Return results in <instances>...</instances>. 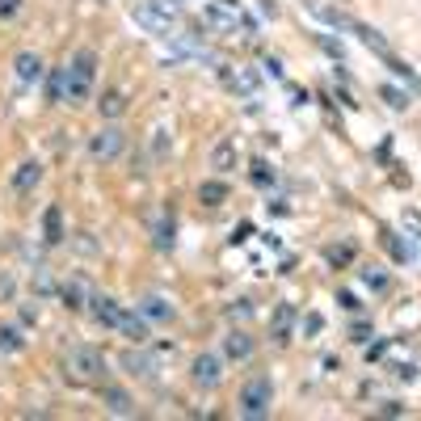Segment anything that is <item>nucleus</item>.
<instances>
[{"label":"nucleus","mask_w":421,"mask_h":421,"mask_svg":"<svg viewBox=\"0 0 421 421\" xmlns=\"http://www.w3.org/2000/svg\"><path fill=\"white\" fill-rule=\"evenodd\" d=\"M21 350H26L21 329H13V325H0V354H21Z\"/></svg>","instance_id":"22"},{"label":"nucleus","mask_w":421,"mask_h":421,"mask_svg":"<svg viewBox=\"0 0 421 421\" xmlns=\"http://www.w3.org/2000/svg\"><path fill=\"white\" fill-rule=\"evenodd\" d=\"M118 366H127V371H131L135 379H147V384L161 379V362H156L147 350H127V354L118 358Z\"/></svg>","instance_id":"7"},{"label":"nucleus","mask_w":421,"mask_h":421,"mask_svg":"<svg viewBox=\"0 0 421 421\" xmlns=\"http://www.w3.org/2000/svg\"><path fill=\"white\" fill-rule=\"evenodd\" d=\"M34 291H38V295H55L60 287H55V278H51L46 270H38V274H34Z\"/></svg>","instance_id":"32"},{"label":"nucleus","mask_w":421,"mask_h":421,"mask_svg":"<svg viewBox=\"0 0 421 421\" xmlns=\"http://www.w3.org/2000/svg\"><path fill=\"white\" fill-rule=\"evenodd\" d=\"M220 76H224V80H228L232 89H240V93H253V89H257V72H249V68H244V72H232V68H220Z\"/></svg>","instance_id":"24"},{"label":"nucleus","mask_w":421,"mask_h":421,"mask_svg":"<svg viewBox=\"0 0 421 421\" xmlns=\"http://www.w3.org/2000/svg\"><path fill=\"white\" fill-rule=\"evenodd\" d=\"M316 42H321L325 51H329V55H337V60H346V46L333 38V34H316Z\"/></svg>","instance_id":"33"},{"label":"nucleus","mask_w":421,"mask_h":421,"mask_svg":"<svg viewBox=\"0 0 421 421\" xmlns=\"http://www.w3.org/2000/svg\"><path fill=\"white\" fill-rule=\"evenodd\" d=\"M270 404H274V384L266 375H257L240 388V417L261 421V417H270Z\"/></svg>","instance_id":"4"},{"label":"nucleus","mask_w":421,"mask_h":421,"mask_svg":"<svg viewBox=\"0 0 421 421\" xmlns=\"http://www.w3.org/2000/svg\"><path fill=\"white\" fill-rule=\"evenodd\" d=\"M303 13L316 17L321 26H333V30H354V17L341 13V9H333V5H325V0H303Z\"/></svg>","instance_id":"8"},{"label":"nucleus","mask_w":421,"mask_h":421,"mask_svg":"<svg viewBox=\"0 0 421 421\" xmlns=\"http://www.w3.org/2000/svg\"><path fill=\"white\" fill-rule=\"evenodd\" d=\"M93 76H97V55H93V51H76L72 64H68V89H64V101H68V105L89 101V93H93Z\"/></svg>","instance_id":"1"},{"label":"nucleus","mask_w":421,"mask_h":421,"mask_svg":"<svg viewBox=\"0 0 421 421\" xmlns=\"http://www.w3.org/2000/svg\"><path fill=\"white\" fill-rule=\"evenodd\" d=\"M366 337H371V329H366V325H354V329H350V341H354V346H366Z\"/></svg>","instance_id":"40"},{"label":"nucleus","mask_w":421,"mask_h":421,"mask_svg":"<svg viewBox=\"0 0 421 421\" xmlns=\"http://www.w3.org/2000/svg\"><path fill=\"white\" fill-rule=\"evenodd\" d=\"M131 17H135L147 34H156V38H169V34H173V26H177V9H173V0H143V5H135V9H131Z\"/></svg>","instance_id":"2"},{"label":"nucleus","mask_w":421,"mask_h":421,"mask_svg":"<svg viewBox=\"0 0 421 421\" xmlns=\"http://www.w3.org/2000/svg\"><path fill=\"white\" fill-rule=\"evenodd\" d=\"M379 97L392 105V110H409V93H400L396 84H384V89H379Z\"/></svg>","instance_id":"31"},{"label":"nucleus","mask_w":421,"mask_h":421,"mask_svg":"<svg viewBox=\"0 0 421 421\" xmlns=\"http://www.w3.org/2000/svg\"><path fill=\"white\" fill-rule=\"evenodd\" d=\"M244 236H253V224H240V228H236V236H232V244H240Z\"/></svg>","instance_id":"44"},{"label":"nucleus","mask_w":421,"mask_h":421,"mask_svg":"<svg viewBox=\"0 0 421 421\" xmlns=\"http://www.w3.org/2000/svg\"><path fill=\"white\" fill-rule=\"evenodd\" d=\"M388 68H392L400 80H413V89H421V80H417V72H413L409 64H400V60H388Z\"/></svg>","instance_id":"35"},{"label":"nucleus","mask_w":421,"mask_h":421,"mask_svg":"<svg viewBox=\"0 0 421 421\" xmlns=\"http://www.w3.org/2000/svg\"><path fill=\"white\" fill-rule=\"evenodd\" d=\"M139 316H147V321H173L177 316V307L165 299V295H147V299H139V307H135Z\"/></svg>","instance_id":"11"},{"label":"nucleus","mask_w":421,"mask_h":421,"mask_svg":"<svg viewBox=\"0 0 421 421\" xmlns=\"http://www.w3.org/2000/svg\"><path fill=\"white\" fill-rule=\"evenodd\" d=\"M105 413H114V417H135V400H131L123 388H105Z\"/></svg>","instance_id":"15"},{"label":"nucleus","mask_w":421,"mask_h":421,"mask_svg":"<svg viewBox=\"0 0 421 421\" xmlns=\"http://www.w3.org/2000/svg\"><path fill=\"white\" fill-rule=\"evenodd\" d=\"M266 72H270V76H278V80H283V60H266Z\"/></svg>","instance_id":"43"},{"label":"nucleus","mask_w":421,"mask_h":421,"mask_svg":"<svg viewBox=\"0 0 421 421\" xmlns=\"http://www.w3.org/2000/svg\"><path fill=\"white\" fill-rule=\"evenodd\" d=\"M152 147H156V156H165V152H169V135L156 131V143H152Z\"/></svg>","instance_id":"42"},{"label":"nucleus","mask_w":421,"mask_h":421,"mask_svg":"<svg viewBox=\"0 0 421 421\" xmlns=\"http://www.w3.org/2000/svg\"><path fill=\"white\" fill-rule=\"evenodd\" d=\"M206 21H210V30H236L240 0H210V5H206Z\"/></svg>","instance_id":"9"},{"label":"nucleus","mask_w":421,"mask_h":421,"mask_svg":"<svg viewBox=\"0 0 421 421\" xmlns=\"http://www.w3.org/2000/svg\"><path fill=\"white\" fill-rule=\"evenodd\" d=\"M64 371H68V379L97 384V379H105V358L97 350H89V346H72L64 354Z\"/></svg>","instance_id":"3"},{"label":"nucleus","mask_w":421,"mask_h":421,"mask_svg":"<svg viewBox=\"0 0 421 421\" xmlns=\"http://www.w3.org/2000/svg\"><path fill=\"white\" fill-rule=\"evenodd\" d=\"M38 177H42V165H38V161H26V165L13 173V190H17V194H26V190H34V186H38Z\"/></svg>","instance_id":"18"},{"label":"nucleus","mask_w":421,"mask_h":421,"mask_svg":"<svg viewBox=\"0 0 421 421\" xmlns=\"http://www.w3.org/2000/svg\"><path fill=\"white\" fill-rule=\"evenodd\" d=\"M46 244H64V210L60 206H46Z\"/></svg>","instance_id":"21"},{"label":"nucleus","mask_w":421,"mask_h":421,"mask_svg":"<svg viewBox=\"0 0 421 421\" xmlns=\"http://www.w3.org/2000/svg\"><path fill=\"white\" fill-rule=\"evenodd\" d=\"M337 303H341L346 312H358V307H362V303H358V299L350 295V291H337Z\"/></svg>","instance_id":"41"},{"label":"nucleus","mask_w":421,"mask_h":421,"mask_svg":"<svg viewBox=\"0 0 421 421\" xmlns=\"http://www.w3.org/2000/svg\"><path fill=\"white\" fill-rule=\"evenodd\" d=\"M190 379H194L198 388H215V384L224 379V358L210 354V350H202V354L190 362Z\"/></svg>","instance_id":"6"},{"label":"nucleus","mask_w":421,"mask_h":421,"mask_svg":"<svg viewBox=\"0 0 421 421\" xmlns=\"http://www.w3.org/2000/svg\"><path fill=\"white\" fill-rule=\"evenodd\" d=\"M232 165H236V147L224 139L215 152H210V169H220V173H224V169H232Z\"/></svg>","instance_id":"27"},{"label":"nucleus","mask_w":421,"mask_h":421,"mask_svg":"<svg viewBox=\"0 0 421 421\" xmlns=\"http://www.w3.org/2000/svg\"><path fill=\"white\" fill-rule=\"evenodd\" d=\"M123 147H127V131L118 127V123H110V127H101L97 135H89V156L97 165H110V161H118L123 156Z\"/></svg>","instance_id":"5"},{"label":"nucleus","mask_w":421,"mask_h":421,"mask_svg":"<svg viewBox=\"0 0 421 421\" xmlns=\"http://www.w3.org/2000/svg\"><path fill=\"white\" fill-rule=\"evenodd\" d=\"M97 110H101L105 118H118V114H123V97H118V93H101Z\"/></svg>","instance_id":"29"},{"label":"nucleus","mask_w":421,"mask_h":421,"mask_svg":"<svg viewBox=\"0 0 421 421\" xmlns=\"http://www.w3.org/2000/svg\"><path fill=\"white\" fill-rule=\"evenodd\" d=\"M224 198H228V186H224V181H202V186H198V202H202V206H220Z\"/></svg>","instance_id":"23"},{"label":"nucleus","mask_w":421,"mask_h":421,"mask_svg":"<svg viewBox=\"0 0 421 421\" xmlns=\"http://www.w3.org/2000/svg\"><path fill=\"white\" fill-rule=\"evenodd\" d=\"M13 72H17V80H21V84H34L46 68H42V55H34V51H21V55L13 60Z\"/></svg>","instance_id":"12"},{"label":"nucleus","mask_w":421,"mask_h":421,"mask_svg":"<svg viewBox=\"0 0 421 421\" xmlns=\"http://www.w3.org/2000/svg\"><path fill=\"white\" fill-rule=\"evenodd\" d=\"M224 354H228V358H236V362H244V358L253 354V337H249V333H240V329H236V333H228V337H224Z\"/></svg>","instance_id":"16"},{"label":"nucleus","mask_w":421,"mask_h":421,"mask_svg":"<svg viewBox=\"0 0 421 421\" xmlns=\"http://www.w3.org/2000/svg\"><path fill=\"white\" fill-rule=\"evenodd\" d=\"M291 321H295V307H291V303H278L274 321H270V329H274V341H287V337H291Z\"/></svg>","instance_id":"19"},{"label":"nucleus","mask_w":421,"mask_h":421,"mask_svg":"<svg viewBox=\"0 0 421 421\" xmlns=\"http://www.w3.org/2000/svg\"><path fill=\"white\" fill-rule=\"evenodd\" d=\"M173 232H177V228H173V215L165 210V215L152 224V240H156V249H161V253H169V249H173Z\"/></svg>","instance_id":"17"},{"label":"nucleus","mask_w":421,"mask_h":421,"mask_svg":"<svg viewBox=\"0 0 421 421\" xmlns=\"http://www.w3.org/2000/svg\"><path fill=\"white\" fill-rule=\"evenodd\" d=\"M5 295H13V278H5V274H0V299H5Z\"/></svg>","instance_id":"46"},{"label":"nucleus","mask_w":421,"mask_h":421,"mask_svg":"<svg viewBox=\"0 0 421 421\" xmlns=\"http://www.w3.org/2000/svg\"><path fill=\"white\" fill-rule=\"evenodd\" d=\"M362 283L371 287V291H384V287H388V270H379V266H362Z\"/></svg>","instance_id":"30"},{"label":"nucleus","mask_w":421,"mask_h":421,"mask_svg":"<svg viewBox=\"0 0 421 421\" xmlns=\"http://www.w3.org/2000/svg\"><path fill=\"white\" fill-rule=\"evenodd\" d=\"M379 413H384V417H400V413H404V409H400V404H396V400H388V404H384V409H379Z\"/></svg>","instance_id":"45"},{"label":"nucleus","mask_w":421,"mask_h":421,"mask_svg":"<svg viewBox=\"0 0 421 421\" xmlns=\"http://www.w3.org/2000/svg\"><path fill=\"white\" fill-rule=\"evenodd\" d=\"M118 333H123V337H131V341H143V346H147V337H152V329H147V316H139V312H123Z\"/></svg>","instance_id":"13"},{"label":"nucleus","mask_w":421,"mask_h":421,"mask_svg":"<svg viewBox=\"0 0 421 421\" xmlns=\"http://www.w3.org/2000/svg\"><path fill=\"white\" fill-rule=\"evenodd\" d=\"M89 283L84 278H68L64 287H60V299H64V307H89Z\"/></svg>","instance_id":"14"},{"label":"nucleus","mask_w":421,"mask_h":421,"mask_svg":"<svg viewBox=\"0 0 421 421\" xmlns=\"http://www.w3.org/2000/svg\"><path fill=\"white\" fill-rule=\"evenodd\" d=\"M379 240L388 244V253H392L396 261H413V244H404V240H400L396 232H379Z\"/></svg>","instance_id":"26"},{"label":"nucleus","mask_w":421,"mask_h":421,"mask_svg":"<svg viewBox=\"0 0 421 421\" xmlns=\"http://www.w3.org/2000/svg\"><path fill=\"white\" fill-rule=\"evenodd\" d=\"M89 312H93V321L105 325V329H118V321H123V307L110 295H89Z\"/></svg>","instance_id":"10"},{"label":"nucleus","mask_w":421,"mask_h":421,"mask_svg":"<svg viewBox=\"0 0 421 421\" xmlns=\"http://www.w3.org/2000/svg\"><path fill=\"white\" fill-rule=\"evenodd\" d=\"M64 89H68V68H55L46 76V101H64Z\"/></svg>","instance_id":"25"},{"label":"nucleus","mask_w":421,"mask_h":421,"mask_svg":"<svg viewBox=\"0 0 421 421\" xmlns=\"http://www.w3.org/2000/svg\"><path fill=\"white\" fill-rule=\"evenodd\" d=\"M321 329H325V316H316V312H307V316H303V333H307V337H316V333H321Z\"/></svg>","instance_id":"36"},{"label":"nucleus","mask_w":421,"mask_h":421,"mask_svg":"<svg viewBox=\"0 0 421 421\" xmlns=\"http://www.w3.org/2000/svg\"><path fill=\"white\" fill-rule=\"evenodd\" d=\"M17 13H21V0H0V17H5V21L17 17Z\"/></svg>","instance_id":"39"},{"label":"nucleus","mask_w":421,"mask_h":421,"mask_svg":"<svg viewBox=\"0 0 421 421\" xmlns=\"http://www.w3.org/2000/svg\"><path fill=\"white\" fill-rule=\"evenodd\" d=\"M400 224H404L413 236H421V215H417V210H404V215H400Z\"/></svg>","instance_id":"38"},{"label":"nucleus","mask_w":421,"mask_h":421,"mask_svg":"<svg viewBox=\"0 0 421 421\" xmlns=\"http://www.w3.org/2000/svg\"><path fill=\"white\" fill-rule=\"evenodd\" d=\"M325 261H329V266H350V261H354V244H329L325 249Z\"/></svg>","instance_id":"28"},{"label":"nucleus","mask_w":421,"mask_h":421,"mask_svg":"<svg viewBox=\"0 0 421 421\" xmlns=\"http://www.w3.org/2000/svg\"><path fill=\"white\" fill-rule=\"evenodd\" d=\"M354 34H358V38H362L366 46H371L375 55H388V38H384V34H379L375 26H362V21H354Z\"/></svg>","instance_id":"20"},{"label":"nucleus","mask_w":421,"mask_h":421,"mask_svg":"<svg viewBox=\"0 0 421 421\" xmlns=\"http://www.w3.org/2000/svg\"><path fill=\"white\" fill-rule=\"evenodd\" d=\"M253 181H257V186H270V181H274V169H270L266 161H253Z\"/></svg>","instance_id":"34"},{"label":"nucleus","mask_w":421,"mask_h":421,"mask_svg":"<svg viewBox=\"0 0 421 421\" xmlns=\"http://www.w3.org/2000/svg\"><path fill=\"white\" fill-rule=\"evenodd\" d=\"M228 312L236 316V321H249V316H253V303H249V299H236V303H232Z\"/></svg>","instance_id":"37"}]
</instances>
